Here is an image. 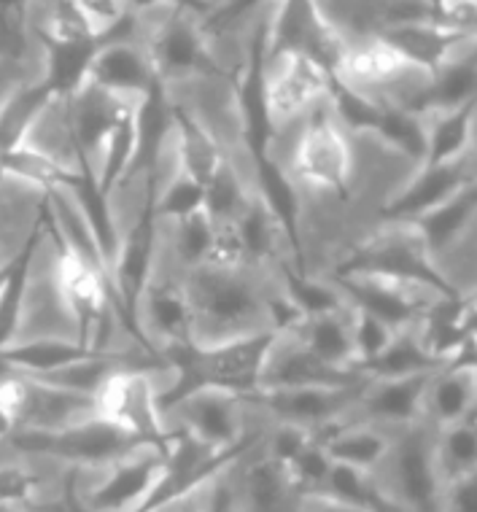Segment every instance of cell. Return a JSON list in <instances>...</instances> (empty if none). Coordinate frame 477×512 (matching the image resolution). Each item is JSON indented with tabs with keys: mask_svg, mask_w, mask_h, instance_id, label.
Masks as SVG:
<instances>
[{
	"mask_svg": "<svg viewBox=\"0 0 477 512\" xmlns=\"http://www.w3.org/2000/svg\"><path fill=\"white\" fill-rule=\"evenodd\" d=\"M394 329L386 327L383 321L372 318L370 313H362V310L354 308V343H356V367L378 359L389 343L394 340Z\"/></svg>",
	"mask_w": 477,
	"mask_h": 512,
	"instance_id": "f35d334b",
	"label": "cell"
},
{
	"mask_svg": "<svg viewBox=\"0 0 477 512\" xmlns=\"http://www.w3.org/2000/svg\"><path fill=\"white\" fill-rule=\"evenodd\" d=\"M477 402V362L475 343L469 337L459 356L451 364H445L440 372H434L424 397V418L434 429L467 421Z\"/></svg>",
	"mask_w": 477,
	"mask_h": 512,
	"instance_id": "603a6c76",
	"label": "cell"
},
{
	"mask_svg": "<svg viewBox=\"0 0 477 512\" xmlns=\"http://www.w3.org/2000/svg\"><path fill=\"white\" fill-rule=\"evenodd\" d=\"M477 100L456 111L426 114V165H445L467 157L475 141Z\"/></svg>",
	"mask_w": 477,
	"mask_h": 512,
	"instance_id": "f1b7e54d",
	"label": "cell"
},
{
	"mask_svg": "<svg viewBox=\"0 0 477 512\" xmlns=\"http://www.w3.org/2000/svg\"><path fill=\"white\" fill-rule=\"evenodd\" d=\"M367 383V380H364ZM364 383L345 389H292V391H257L248 394L246 405L265 421L297 424L324 440L337 429L345 413L356 405Z\"/></svg>",
	"mask_w": 477,
	"mask_h": 512,
	"instance_id": "5bb4252c",
	"label": "cell"
},
{
	"mask_svg": "<svg viewBox=\"0 0 477 512\" xmlns=\"http://www.w3.org/2000/svg\"><path fill=\"white\" fill-rule=\"evenodd\" d=\"M316 440V434L302 429L297 424H283V421H267L262 432V451L281 461L286 467H292V461L300 456L310 442Z\"/></svg>",
	"mask_w": 477,
	"mask_h": 512,
	"instance_id": "8d00e7d4",
	"label": "cell"
},
{
	"mask_svg": "<svg viewBox=\"0 0 477 512\" xmlns=\"http://www.w3.org/2000/svg\"><path fill=\"white\" fill-rule=\"evenodd\" d=\"M143 49L149 54L157 84H170V81L192 79L200 73L216 71L205 52L200 27L195 19H189L181 11V3H176L173 14L143 41Z\"/></svg>",
	"mask_w": 477,
	"mask_h": 512,
	"instance_id": "d6986e66",
	"label": "cell"
},
{
	"mask_svg": "<svg viewBox=\"0 0 477 512\" xmlns=\"http://www.w3.org/2000/svg\"><path fill=\"white\" fill-rule=\"evenodd\" d=\"M262 108L273 135L313 111L332 92V76L308 57L292 52L262 54ZM267 135V138H270Z\"/></svg>",
	"mask_w": 477,
	"mask_h": 512,
	"instance_id": "30bf717a",
	"label": "cell"
},
{
	"mask_svg": "<svg viewBox=\"0 0 477 512\" xmlns=\"http://www.w3.org/2000/svg\"><path fill=\"white\" fill-rule=\"evenodd\" d=\"M442 512H477V472L448 483Z\"/></svg>",
	"mask_w": 477,
	"mask_h": 512,
	"instance_id": "7bdbcfd3",
	"label": "cell"
},
{
	"mask_svg": "<svg viewBox=\"0 0 477 512\" xmlns=\"http://www.w3.org/2000/svg\"><path fill=\"white\" fill-rule=\"evenodd\" d=\"M257 195H262V192H259V189H251V186L224 162L219 168V173L211 178V184L205 186L203 208L205 213L211 216L213 224H221V221H238Z\"/></svg>",
	"mask_w": 477,
	"mask_h": 512,
	"instance_id": "836d02e7",
	"label": "cell"
},
{
	"mask_svg": "<svg viewBox=\"0 0 477 512\" xmlns=\"http://www.w3.org/2000/svg\"><path fill=\"white\" fill-rule=\"evenodd\" d=\"M87 81L98 84L106 92L122 95V98L138 100H149L159 89L157 76L151 71L149 54H146L141 41L135 38L130 14L114 36L100 41V46L92 54V62H89Z\"/></svg>",
	"mask_w": 477,
	"mask_h": 512,
	"instance_id": "e0dca14e",
	"label": "cell"
},
{
	"mask_svg": "<svg viewBox=\"0 0 477 512\" xmlns=\"http://www.w3.org/2000/svg\"><path fill=\"white\" fill-rule=\"evenodd\" d=\"M248 445H251V442H248ZM227 461H224V464H227ZM224 464H221V467H224ZM219 469H216V472H211V475L205 477V480H200V483H195L192 488L181 491V494L170 496V499H165V502L154 504V507H149L146 512H213L211 510L213 480H216V475H219Z\"/></svg>",
	"mask_w": 477,
	"mask_h": 512,
	"instance_id": "b9f144b4",
	"label": "cell"
},
{
	"mask_svg": "<svg viewBox=\"0 0 477 512\" xmlns=\"http://www.w3.org/2000/svg\"><path fill=\"white\" fill-rule=\"evenodd\" d=\"M162 424L168 437L186 434L208 451L230 456L257 440L265 432L267 421L246 405V397L216 386H203L162 405Z\"/></svg>",
	"mask_w": 477,
	"mask_h": 512,
	"instance_id": "52a82bcc",
	"label": "cell"
},
{
	"mask_svg": "<svg viewBox=\"0 0 477 512\" xmlns=\"http://www.w3.org/2000/svg\"><path fill=\"white\" fill-rule=\"evenodd\" d=\"M472 343H475V362H477V340H472Z\"/></svg>",
	"mask_w": 477,
	"mask_h": 512,
	"instance_id": "7dc6e473",
	"label": "cell"
},
{
	"mask_svg": "<svg viewBox=\"0 0 477 512\" xmlns=\"http://www.w3.org/2000/svg\"><path fill=\"white\" fill-rule=\"evenodd\" d=\"M186 273L173 254L151 230L149 270L133 305V327L141 343L159 359L189 348V302L184 289Z\"/></svg>",
	"mask_w": 477,
	"mask_h": 512,
	"instance_id": "8992f818",
	"label": "cell"
},
{
	"mask_svg": "<svg viewBox=\"0 0 477 512\" xmlns=\"http://www.w3.org/2000/svg\"><path fill=\"white\" fill-rule=\"evenodd\" d=\"M294 512H362L356 507H348L343 502H335L327 494H302Z\"/></svg>",
	"mask_w": 477,
	"mask_h": 512,
	"instance_id": "ee69618b",
	"label": "cell"
},
{
	"mask_svg": "<svg viewBox=\"0 0 477 512\" xmlns=\"http://www.w3.org/2000/svg\"><path fill=\"white\" fill-rule=\"evenodd\" d=\"M378 36L383 38L386 44L394 46L405 60L416 62V65H421L426 71H434V68H437V65H440L464 38H469V33H461V30H451V27L429 22V25L391 27V30H383Z\"/></svg>",
	"mask_w": 477,
	"mask_h": 512,
	"instance_id": "83f0119b",
	"label": "cell"
},
{
	"mask_svg": "<svg viewBox=\"0 0 477 512\" xmlns=\"http://www.w3.org/2000/svg\"><path fill=\"white\" fill-rule=\"evenodd\" d=\"M159 95L170 111L181 114L189 124L219 149L221 159L246 181L251 189H259V157L248 138L246 111L240 100L238 81L224 73H200L192 79L159 84Z\"/></svg>",
	"mask_w": 477,
	"mask_h": 512,
	"instance_id": "3957f363",
	"label": "cell"
},
{
	"mask_svg": "<svg viewBox=\"0 0 477 512\" xmlns=\"http://www.w3.org/2000/svg\"><path fill=\"white\" fill-rule=\"evenodd\" d=\"M364 380L367 378H362L356 370H337L332 364L321 362L310 348H305L300 337L281 332L267 348L257 391L345 389V386H359Z\"/></svg>",
	"mask_w": 477,
	"mask_h": 512,
	"instance_id": "2e32d148",
	"label": "cell"
},
{
	"mask_svg": "<svg viewBox=\"0 0 477 512\" xmlns=\"http://www.w3.org/2000/svg\"><path fill=\"white\" fill-rule=\"evenodd\" d=\"M41 343L84 348L81 321L62 283V248L46 219L19 267L14 321L0 354Z\"/></svg>",
	"mask_w": 477,
	"mask_h": 512,
	"instance_id": "7a4b0ae2",
	"label": "cell"
},
{
	"mask_svg": "<svg viewBox=\"0 0 477 512\" xmlns=\"http://www.w3.org/2000/svg\"><path fill=\"white\" fill-rule=\"evenodd\" d=\"M189 302V345L197 351L275 335L270 300L283 289L281 267L248 262L235 270L203 265L184 278Z\"/></svg>",
	"mask_w": 477,
	"mask_h": 512,
	"instance_id": "6da1fadb",
	"label": "cell"
},
{
	"mask_svg": "<svg viewBox=\"0 0 477 512\" xmlns=\"http://www.w3.org/2000/svg\"><path fill=\"white\" fill-rule=\"evenodd\" d=\"M343 275H380L394 281L424 283L453 297L440 281V275L434 273L424 240L410 221H383L362 246H356L345 256L329 278H343Z\"/></svg>",
	"mask_w": 477,
	"mask_h": 512,
	"instance_id": "9c48e42d",
	"label": "cell"
},
{
	"mask_svg": "<svg viewBox=\"0 0 477 512\" xmlns=\"http://www.w3.org/2000/svg\"><path fill=\"white\" fill-rule=\"evenodd\" d=\"M154 230L165 240V246L186 275L208 262L213 246V221L205 208L184 219H154Z\"/></svg>",
	"mask_w": 477,
	"mask_h": 512,
	"instance_id": "f546056e",
	"label": "cell"
},
{
	"mask_svg": "<svg viewBox=\"0 0 477 512\" xmlns=\"http://www.w3.org/2000/svg\"><path fill=\"white\" fill-rule=\"evenodd\" d=\"M445 359L434 356L429 348H426L424 337H421V329L418 324L413 327L399 329L394 340L389 343V348L372 359V362L356 367V372L367 380H394V378H413V375H426V372L442 370Z\"/></svg>",
	"mask_w": 477,
	"mask_h": 512,
	"instance_id": "484cf974",
	"label": "cell"
},
{
	"mask_svg": "<svg viewBox=\"0 0 477 512\" xmlns=\"http://www.w3.org/2000/svg\"><path fill=\"white\" fill-rule=\"evenodd\" d=\"M176 380L178 370L170 362L116 372L95 394L98 418L135 440H168L162 424V399L173 391Z\"/></svg>",
	"mask_w": 477,
	"mask_h": 512,
	"instance_id": "ba28073f",
	"label": "cell"
},
{
	"mask_svg": "<svg viewBox=\"0 0 477 512\" xmlns=\"http://www.w3.org/2000/svg\"><path fill=\"white\" fill-rule=\"evenodd\" d=\"M469 184H477V151L445 165H426L402 189V195L386 208L383 221H416L459 195Z\"/></svg>",
	"mask_w": 477,
	"mask_h": 512,
	"instance_id": "44dd1931",
	"label": "cell"
},
{
	"mask_svg": "<svg viewBox=\"0 0 477 512\" xmlns=\"http://www.w3.org/2000/svg\"><path fill=\"white\" fill-rule=\"evenodd\" d=\"M170 127H173V143H176L178 168L186 178H192L197 186H208L211 178L224 165L219 149L205 138L195 124H189L181 114L170 111Z\"/></svg>",
	"mask_w": 477,
	"mask_h": 512,
	"instance_id": "4dcf8cb0",
	"label": "cell"
},
{
	"mask_svg": "<svg viewBox=\"0 0 477 512\" xmlns=\"http://www.w3.org/2000/svg\"><path fill=\"white\" fill-rule=\"evenodd\" d=\"M292 477L302 494H318L324 488L329 469H332V459H329L327 448L318 440H313L305 451L292 461Z\"/></svg>",
	"mask_w": 477,
	"mask_h": 512,
	"instance_id": "ab89813d",
	"label": "cell"
},
{
	"mask_svg": "<svg viewBox=\"0 0 477 512\" xmlns=\"http://www.w3.org/2000/svg\"><path fill=\"white\" fill-rule=\"evenodd\" d=\"M372 480L391 512H442L448 486L437 464V429L424 418L397 429Z\"/></svg>",
	"mask_w": 477,
	"mask_h": 512,
	"instance_id": "5b68a950",
	"label": "cell"
},
{
	"mask_svg": "<svg viewBox=\"0 0 477 512\" xmlns=\"http://www.w3.org/2000/svg\"><path fill=\"white\" fill-rule=\"evenodd\" d=\"M469 418H475L477 421V402H475V410H472V415H469Z\"/></svg>",
	"mask_w": 477,
	"mask_h": 512,
	"instance_id": "f6af8a7d",
	"label": "cell"
},
{
	"mask_svg": "<svg viewBox=\"0 0 477 512\" xmlns=\"http://www.w3.org/2000/svg\"><path fill=\"white\" fill-rule=\"evenodd\" d=\"M227 483L235 512H294L302 496L292 469L262 451V437L232 459Z\"/></svg>",
	"mask_w": 477,
	"mask_h": 512,
	"instance_id": "4fadbf2b",
	"label": "cell"
},
{
	"mask_svg": "<svg viewBox=\"0 0 477 512\" xmlns=\"http://www.w3.org/2000/svg\"><path fill=\"white\" fill-rule=\"evenodd\" d=\"M49 95H52V89L46 84L22 87L0 106V157L6 151L17 149L19 141L25 138L27 127L36 119V114L41 111Z\"/></svg>",
	"mask_w": 477,
	"mask_h": 512,
	"instance_id": "e575fe53",
	"label": "cell"
},
{
	"mask_svg": "<svg viewBox=\"0 0 477 512\" xmlns=\"http://www.w3.org/2000/svg\"><path fill=\"white\" fill-rule=\"evenodd\" d=\"M95 418H98L95 397L54 389L25 378V402L17 415V434L52 437V434L71 432Z\"/></svg>",
	"mask_w": 477,
	"mask_h": 512,
	"instance_id": "7402d4cb",
	"label": "cell"
},
{
	"mask_svg": "<svg viewBox=\"0 0 477 512\" xmlns=\"http://www.w3.org/2000/svg\"><path fill=\"white\" fill-rule=\"evenodd\" d=\"M22 149H30L49 159L54 168L60 170L68 181H81L87 178L84 162H81L79 146L73 138L71 108H68V95L52 92L36 119L27 127L25 138L19 141Z\"/></svg>",
	"mask_w": 477,
	"mask_h": 512,
	"instance_id": "cb8c5ba5",
	"label": "cell"
},
{
	"mask_svg": "<svg viewBox=\"0 0 477 512\" xmlns=\"http://www.w3.org/2000/svg\"><path fill=\"white\" fill-rule=\"evenodd\" d=\"M17 512H52V510H17Z\"/></svg>",
	"mask_w": 477,
	"mask_h": 512,
	"instance_id": "bcb514c9",
	"label": "cell"
},
{
	"mask_svg": "<svg viewBox=\"0 0 477 512\" xmlns=\"http://www.w3.org/2000/svg\"><path fill=\"white\" fill-rule=\"evenodd\" d=\"M84 25H87L89 36L95 41H106L124 25V19L130 14V3L122 0H76Z\"/></svg>",
	"mask_w": 477,
	"mask_h": 512,
	"instance_id": "74e56055",
	"label": "cell"
},
{
	"mask_svg": "<svg viewBox=\"0 0 477 512\" xmlns=\"http://www.w3.org/2000/svg\"><path fill=\"white\" fill-rule=\"evenodd\" d=\"M205 203V189L197 186L184 173L176 176L170 184L157 189L151 195V216L154 219H184L189 213L200 211Z\"/></svg>",
	"mask_w": 477,
	"mask_h": 512,
	"instance_id": "d590c367",
	"label": "cell"
},
{
	"mask_svg": "<svg viewBox=\"0 0 477 512\" xmlns=\"http://www.w3.org/2000/svg\"><path fill=\"white\" fill-rule=\"evenodd\" d=\"M437 464L445 486L477 472V421L467 418L459 424L437 429Z\"/></svg>",
	"mask_w": 477,
	"mask_h": 512,
	"instance_id": "1f68e13d",
	"label": "cell"
},
{
	"mask_svg": "<svg viewBox=\"0 0 477 512\" xmlns=\"http://www.w3.org/2000/svg\"><path fill=\"white\" fill-rule=\"evenodd\" d=\"M168 440H143L92 467H73L68 499L84 512H143L154 502L170 464Z\"/></svg>",
	"mask_w": 477,
	"mask_h": 512,
	"instance_id": "277c9868",
	"label": "cell"
},
{
	"mask_svg": "<svg viewBox=\"0 0 477 512\" xmlns=\"http://www.w3.org/2000/svg\"><path fill=\"white\" fill-rule=\"evenodd\" d=\"M305 348H310L321 362L332 364L337 370H356V343H354V308L345 305L340 310L305 316L300 327L292 329Z\"/></svg>",
	"mask_w": 477,
	"mask_h": 512,
	"instance_id": "d4e9b609",
	"label": "cell"
},
{
	"mask_svg": "<svg viewBox=\"0 0 477 512\" xmlns=\"http://www.w3.org/2000/svg\"><path fill=\"white\" fill-rule=\"evenodd\" d=\"M394 432L380 429L372 424H345L337 426L335 432L327 434L324 440H318L327 448L329 459L343 467L362 469V472H375L380 461L386 459L391 448Z\"/></svg>",
	"mask_w": 477,
	"mask_h": 512,
	"instance_id": "4316f807",
	"label": "cell"
},
{
	"mask_svg": "<svg viewBox=\"0 0 477 512\" xmlns=\"http://www.w3.org/2000/svg\"><path fill=\"white\" fill-rule=\"evenodd\" d=\"M432 375L434 372L413 375V378L367 380L356 405L345 413V418L337 426L372 424L397 432L402 426L416 424L424 415V397Z\"/></svg>",
	"mask_w": 477,
	"mask_h": 512,
	"instance_id": "ac0fdd59",
	"label": "cell"
},
{
	"mask_svg": "<svg viewBox=\"0 0 477 512\" xmlns=\"http://www.w3.org/2000/svg\"><path fill=\"white\" fill-rule=\"evenodd\" d=\"M46 221H49V227H52L54 238H57L62 251L98 275L100 281L111 289L116 305L127 316V310H124L122 300H119V292H116L114 270L108 265L106 251L100 246L98 232H95L92 221H89V213L84 203H81L73 181H60V184L46 189Z\"/></svg>",
	"mask_w": 477,
	"mask_h": 512,
	"instance_id": "9a60e30c",
	"label": "cell"
},
{
	"mask_svg": "<svg viewBox=\"0 0 477 512\" xmlns=\"http://www.w3.org/2000/svg\"><path fill=\"white\" fill-rule=\"evenodd\" d=\"M46 219V189L0 173V273L17 267Z\"/></svg>",
	"mask_w": 477,
	"mask_h": 512,
	"instance_id": "ffe728a7",
	"label": "cell"
},
{
	"mask_svg": "<svg viewBox=\"0 0 477 512\" xmlns=\"http://www.w3.org/2000/svg\"><path fill=\"white\" fill-rule=\"evenodd\" d=\"M30 25L46 46H73L95 41L76 3H30Z\"/></svg>",
	"mask_w": 477,
	"mask_h": 512,
	"instance_id": "d6a6232c",
	"label": "cell"
},
{
	"mask_svg": "<svg viewBox=\"0 0 477 512\" xmlns=\"http://www.w3.org/2000/svg\"><path fill=\"white\" fill-rule=\"evenodd\" d=\"M205 265L221 267V270H235V267L248 265V251L238 230V221L213 224V246Z\"/></svg>",
	"mask_w": 477,
	"mask_h": 512,
	"instance_id": "60d3db41",
	"label": "cell"
},
{
	"mask_svg": "<svg viewBox=\"0 0 477 512\" xmlns=\"http://www.w3.org/2000/svg\"><path fill=\"white\" fill-rule=\"evenodd\" d=\"M143 103L146 100L122 98V95L106 92V89L87 79H84V84L73 95H68L73 138H76V146H79L87 178L98 186V192L100 186H103V173H106L108 146L114 141L119 124L133 114V111H138Z\"/></svg>",
	"mask_w": 477,
	"mask_h": 512,
	"instance_id": "8fae6325",
	"label": "cell"
},
{
	"mask_svg": "<svg viewBox=\"0 0 477 512\" xmlns=\"http://www.w3.org/2000/svg\"><path fill=\"white\" fill-rule=\"evenodd\" d=\"M327 281L335 283L351 308L370 313L394 332L418 324L442 300H453L440 289H432L424 283L394 281V278H380V275H343V278H327Z\"/></svg>",
	"mask_w": 477,
	"mask_h": 512,
	"instance_id": "7c38bea8",
	"label": "cell"
}]
</instances>
